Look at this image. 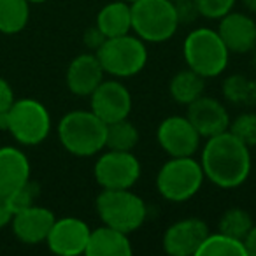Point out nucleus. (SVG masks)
Returning a JSON list of instances; mask_svg holds the SVG:
<instances>
[{"mask_svg": "<svg viewBox=\"0 0 256 256\" xmlns=\"http://www.w3.org/2000/svg\"><path fill=\"white\" fill-rule=\"evenodd\" d=\"M200 165L207 181L221 190H235L244 184L251 174V148L226 130L206 139Z\"/></svg>", "mask_w": 256, "mask_h": 256, "instance_id": "f257e3e1", "label": "nucleus"}, {"mask_svg": "<svg viewBox=\"0 0 256 256\" xmlns=\"http://www.w3.org/2000/svg\"><path fill=\"white\" fill-rule=\"evenodd\" d=\"M56 132L64 150L74 156H96L106 150L107 123H104L92 109L67 112L58 123Z\"/></svg>", "mask_w": 256, "mask_h": 256, "instance_id": "f03ea898", "label": "nucleus"}, {"mask_svg": "<svg viewBox=\"0 0 256 256\" xmlns=\"http://www.w3.org/2000/svg\"><path fill=\"white\" fill-rule=\"evenodd\" d=\"M0 130L9 132L23 146H37L51 134V114L36 98L14 100L6 112L0 114Z\"/></svg>", "mask_w": 256, "mask_h": 256, "instance_id": "7ed1b4c3", "label": "nucleus"}, {"mask_svg": "<svg viewBox=\"0 0 256 256\" xmlns=\"http://www.w3.org/2000/svg\"><path fill=\"white\" fill-rule=\"evenodd\" d=\"M182 58L186 67L204 79H210L226 70L230 51L226 50L216 28L200 26L186 36L182 42Z\"/></svg>", "mask_w": 256, "mask_h": 256, "instance_id": "20e7f679", "label": "nucleus"}, {"mask_svg": "<svg viewBox=\"0 0 256 256\" xmlns=\"http://www.w3.org/2000/svg\"><path fill=\"white\" fill-rule=\"evenodd\" d=\"M95 54L104 72L116 79H126L140 74L148 65L150 56L146 42L134 32L106 39Z\"/></svg>", "mask_w": 256, "mask_h": 256, "instance_id": "39448f33", "label": "nucleus"}, {"mask_svg": "<svg viewBox=\"0 0 256 256\" xmlns=\"http://www.w3.org/2000/svg\"><path fill=\"white\" fill-rule=\"evenodd\" d=\"M204 176L200 160L193 156H170L156 174V190L167 202L182 204L202 190Z\"/></svg>", "mask_w": 256, "mask_h": 256, "instance_id": "423d86ee", "label": "nucleus"}, {"mask_svg": "<svg viewBox=\"0 0 256 256\" xmlns=\"http://www.w3.org/2000/svg\"><path fill=\"white\" fill-rule=\"evenodd\" d=\"M96 214L102 224L124 234L137 232L148 220V206L137 193L128 190H102L96 196Z\"/></svg>", "mask_w": 256, "mask_h": 256, "instance_id": "0eeeda50", "label": "nucleus"}, {"mask_svg": "<svg viewBox=\"0 0 256 256\" xmlns=\"http://www.w3.org/2000/svg\"><path fill=\"white\" fill-rule=\"evenodd\" d=\"M179 26L176 6L170 0H137L132 4V32L146 44L167 42Z\"/></svg>", "mask_w": 256, "mask_h": 256, "instance_id": "6e6552de", "label": "nucleus"}, {"mask_svg": "<svg viewBox=\"0 0 256 256\" xmlns=\"http://www.w3.org/2000/svg\"><path fill=\"white\" fill-rule=\"evenodd\" d=\"M140 172L142 167L134 151H102L96 154V162L93 165L95 181L102 190L134 188L140 179Z\"/></svg>", "mask_w": 256, "mask_h": 256, "instance_id": "1a4fd4ad", "label": "nucleus"}, {"mask_svg": "<svg viewBox=\"0 0 256 256\" xmlns=\"http://www.w3.org/2000/svg\"><path fill=\"white\" fill-rule=\"evenodd\" d=\"M132 93L116 78L104 79L90 95V109L107 124L126 120L132 112Z\"/></svg>", "mask_w": 256, "mask_h": 256, "instance_id": "9d476101", "label": "nucleus"}, {"mask_svg": "<svg viewBox=\"0 0 256 256\" xmlns=\"http://www.w3.org/2000/svg\"><path fill=\"white\" fill-rule=\"evenodd\" d=\"M156 140L168 156H195L202 144V137L186 114L164 118L156 128Z\"/></svg>", "mask_w": 256, "mask_h": 256, "instance_id": "9b49d317", "label": "nucleus"}, {"mask_svg": "<svg viewBox=\"0 0 256 256\" xmlns=\"http://www.w3.org/2000/svg\"><path fill=\"white\" fill-rule=\"evenodd\" d=\"M90 232L86 221L76 216H65L54 220L50 234H48L46 244L51 252L60 256H78L84 254L88 246Z\"/></svg>", "mask_w": 256, "mask_h": 256, "instance_id": "f8f14e48", "label": "nucleus"}, {"mask_svg": "<svg viewBox=\"0 0 256 256\" xmlns=\"http://www.w3.org/2000/svg\"><path fill=\"white\" fill-rule=\"evenodd\" d=\"M209 226L200 218H184L167 226L162 238L164 251L170 256H196Z\"/></svg>", "mask_w": 256, "mask_h": 256, "instance_id": "ddd939ff", "label": "nucleus"}, {"mask_svg": "<svg viewBox=\"0 0 256 256\" xmlns=\"http://www.w3.org/2000/svg\"><path fill=\"white\" fill-rule=\"evenodd\" d=\"M186 107H188L186 118L192 121V124L202 139H209L218 134L226 132L230 128L232 120L226 106L214 96L202 95Z\"/></svg>", "mask_w": 256, "mask_h": 256, "instance_id": "4468645a", "label": "nucleus"}, {"mask_svg": "<svg viewBox=\"0 0 256 256\" xmlns=\"http://www.w3.org/2000/svg\"><path fill=\"white\" fill-rule=\"evenodd\" d=\"M218 34L230 53L246 54L256 50V22L246 12L230 11L220 18Z\"/></svg>", "mask_w": 256, "mask_h": 256, "instance_id": "2eb2a0df", "label": "nucleus"}, {"mask_svg": "<svg viewBox=\"0 0 256 256\" xmlns=\"http://www.w3.org/2000/svg\"><path fill=\"white\" fill-rule=\"evenodd\" d=\"M54 220L56 218H54L53 210L34 204L26 209L12 214L11 224L18 240H22L23 244L36 246L40 242H46Z\"/></svg>", "mask_w": 256, "mask_h": 256, "instance_id": "dca6fc26", "label": "nucleus"}, {"mask_svg": "<svg viewBox=\"0 0 256 256\" xmlns=\"http://www.w3.org/2000/svg\"><path fill=\"white\" fill-rule=\"evenodd\" d=\"M104 72L102 65H100L98 58L95 53L88 51V53H81L68 64L67 67V88L72 95L76 96H90L95 88L104 81Z\"/></svg>", "mask_w": 256, "mask_h": 256, "instance_id": "f3484780", "label": "nucleus"}, {"mask_svg": "<svg viewBox=\"0 0 256 256\" xmlns=\"http://www.w3.org/2000/svg\"><path fill=\"white\" fill-rule=\"evenodd\" d=\"M30 181V162L20 148H0V195L8 196Z\"/></svg>", "mask_w": 256, "mask_h": 256, "instance_id": "a211bd4d", "label": "nucleus"}, {"mask_svg": "<svg viewBox=\"0 0 256 256\" xmlns=\"http://www.w3.org/2000/svg\"><path fill=\"white\" fill-rule=\"evenodd\" d=\"M134 252L128 234L112 226H96L90 232L86 256H130Z\"/></svg>", "mask_w": 256, "mask_h": 256, "instance_id": "6ab92c4d", "label": "nucleus"}, {"mask_svg": "<svg viewBox=\"0 0 256 256\" xmlns=\"http://www.w3.org/2000/svg\"><path fill=\"white\" fill-rule=\"evenodd\" d=\"M95 26L106 39L132 32V4L124 0H114L106 4L96 14Z\"/></svg>", "mask_w": 256, "mask_h": 256, "instance_id": "aec40b11", "label": "nucleus"}, {"mask_svg": "<svg viewBox=\"0 0 256 256\" xmlns=\"http://www.w3.org/2000/svg\"><path fill=\"white\" fill-rule=\"evenodd\" d=\"M204 90H206V79L188 67L172 76L168 82V93L172 100L181 106H190L193 100L204 95Z\"/></svg>", "mask_w": 256, "mask_h": 256, "instance_id": "412c9836", "label": "nucleus"}, {"mask_svg": "<svg viewBox=\"0 0 256 256\" xmlns=\"http://www.w3.org/2000/svg\"><path fill=\"white\" fill-rule=\"evenodd\" d=\"M30 20L28 0H0V34H20Z\"/></svg>", "mask_w": 256, "mask_h": 256, "instance_id": "4be33fe9", "label": "nucleus"}, {"mask_svg": "<svg viewBox=\"0 0 256 256\" xmlns=\"http://www.w3.org/2000/svg\"><path fill=\"white\" fill-rule=\"evenodd\" d=\"M196 256H248V252L244 240L218 230L216 234H207L196 251Z\"/></svg>", "mask_w": 256, "mask_h": 256, "instance_id": "5701e85b", "label": "nucleus"}, {"mask_svg": "<svg viewBox=\"0 0 256 256\" xmlns=\"http://www.w3.org/2000/svg\"><path fill=\"white\" fill-rule=\"evenodd\" d=\"M223 96L234 106H254L256 104V79L242 74L226 76L223 81Z\"/></svg>", "mask_w": 256, "mask_h": 256, "instance_id": "b1692460", "label": "nucleus"}, {"mask_svg": "<svg viewBox=\"0 0 256 256\" xmlns=\"http://www.w3.org/2000/svg\"><path fill=\"white\" fill-rule=\"evenodd\" d=\"M139 130L128 120H120L107 124L106 148L114 151H134L139 144Z\"/></svg>", "mask_w": 256, "mask_h": 256, "instance_id": "393cba45", "label": "nucleus"}, {"mask_svg": "<svg viewBox=\"0 0 256 256\" xmlns=\"http://www.w3.org/2000/svg\"><path fill=\"white\" fill-rule=\"evenodd\" d=\"M252 224L254 223H252V218L248 210L240 209V207H230L221 214L220 221H218V230L230 235V237L244 240Z\"/></svg>", "mask_w": 256, "mask_h": 256, "instance_id": "a878e982", "label": "nucleus"}, {"mask_svg": "<svg viewBox=\"0 0 256 256\" xmlns=\"http://www.w3.org/2000/svg\"><path fill=\"white\" fill-rule=\"evenodd\" d=\"M240 142H244L248 148L256 146V112H242L235 120L230 121L228 128Z\"/></svg>", "mask_w": 256, "mask_h": 256, "instance_id": "bb28decb", "label": "nucleus"}, {"mask_svg": "<svg viewBox=\"0 0 256 256\" xmlns=\"http://www.w3.org/2000/svg\"><path fill=\"white\" fill-rule=\"evenodd\" d=\"M37 196H39V184L34 181H26L25 184L20 186L18 190L9 193L6 198H8L9 207H11L12 214H14V212H18V210L34 206Z\"/></svg>", "mask_w": 256, "mask_h": 256, "instance_id": "cd10ccee", "label": "nucleus"}, {"mask_svg": "<svg viewBox=\"0 0 256 256\" xmlns=\"http://www.w3.org/2000/svg\"><path fill=\"white\" fill-rule=\"evenodd\" d=\"M200 16L206 20H220L234 11L237 0H193Z\"/></svg>", "mask_w": 256, "mask_h": 256, "instance_id": "c85d7f7f", "label": "nucleus"}, {"mask_svg": "<svg viewBox=\"0 0 256 256\" xmlns=\"http://www.w3.org/2000/svg\"><path fill=\"white\" fill-rule=\"evenodd\" d=\"M174 6H176V12H178L179 25H192L200 16L193 0H178V2H174Z\"/></svg>", "mask_w": 256, "mask_h": 256, "instance_id": "c756f323", "label": "nucleus"}, {"mask_svg": "<svg viewBox=\"0 0 256 256\" xmlns=\"http://www.w3.org/2000/svg\"><path fill=\"white\" fill-rule=\"evenodd\" d=\"M104 40H106V37H104V34L100 32L95 25L90 26L84 32V36H82V42H84V46L88 48V51H92V53H96V50L102 46Z\"/></svg>", "mask_w": 256, "mask_h": 256, "instance_id": "7c9ffc66", "label": "nucleus"}, {"mask_svg": "<svg viewBox=\"0 0 256 256\" xmlns=\"http://www.w3.org/2000/svg\"><path fill=\"white\" fill-rule=\"evenodd\" d=\"M14 92H12L11 84L6 79L0 78V114L6 112L14 102Z\"/></svg>", "mask_w": 256, "mask_h": 256, "instance_id": "2f4dec72", "label": "nucleus"}, {"mask_svg": "<svg viewBox=\"0 0 256 256\" xmlns=\"http://www.w3.org/2000/svg\"><path fill=\"white\" fill-rule=\"evenodd\" d=\"M11 220H12V210L8 204V198L0 195V230L4 226H8V224H11Z\"/></svg>", "mask_w": 256, "mask_h": 256, "instance_id": "473e14b6", "label": "nucleus"}, {"mask_svg": "<svg viewBox=\"0 0 256 256\" xmlns=\"http://www.w3.org/2000/svg\"><path fill=\"white\" fill-rule=\"evenodd\" d=\"M246 252L248 256H256V224H252V228L249 230V234L244 238Z\"/></svg>", "mask_w": 256, "mask_h": 256, "instance_id": "72a5a7b5", "label": "nucleus"}, {"mask_svg": "<svg viewBox=\"0 0 256 256\" xmlns=\"http://www.w3.org/2000/svg\"><path fill=\"white\" fill-rule=\"evenodd\" d=\"M240 2L249 12H256V0H240Z\"/></svg>", "mask_w": 256, "mask_h": 256, "instance_id": "f704fd0d", "label": "nucleus"}, {"mask_svg": "<svg viewBox=\"0 0 256 256\" xmlns=\"http://www.w3.org/2000/svg\"><path fill=\"white\" fill-rule=\"evenodd\" d=\"M30 4H44V2H48V0H28Z\"/></svg>", "mask_w": 256, "mask_h": 256, "instance_id": "c9c22d12", "label": "nucleus"}, {"mask_svg": "<svg viewBox=\"0 0 256 256\" xmlns=\"http://www.w3.org/2000/svg\"><path fill=\"white\" fill-rule=\"evenodd\" d=\"M124 2H128V4H134V2H137V0H124Z\"/></svg>", "mask_w": 256, "mask_h": 256, "instance_id": "e433bc0d", "label": "nucleus"}, {"mask_svg": "<svg viewBox=\"0 0 256 256\" xmlns=\"http://www.w3.org/2000/svg\"><path fill=\"white\" fill-rule=\"evenodd\" d=\"M170 2H178V0H170Z\"/></svg>", "mask_w": 256, "mask_h": 256, "instance_id": "4c0bfd02", "label": "nucleus"}]
</instances>
